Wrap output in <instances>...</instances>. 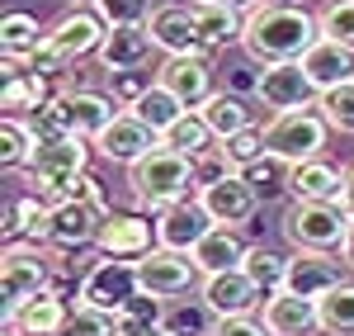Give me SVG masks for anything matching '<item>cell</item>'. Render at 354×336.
<instances>
[{
	"label": "cell",
	"mask_w": 354,
	"mask_h": 336,
	"mask_svg": "<svg viewBox=\"0 0 354 336\" xmlns=\"http://www.w3.org/2000/svg\"><path fill=\"white\" fill-rule=\"evenodd\" d=\"M128 114H137V118H142L147 128L165 133V128H170V123H175V118L185 114V105H180V100H175V95H170V90L156 81V85H151V90H147V95H142V100L133 105V109H128Z\"/></svg>",
	"instance_id": "35"
},
{
	"label": "cell",
	"mask_w": 354,
	"mask_h": 336,
	"mask_svg": "<svg viewBox=\"0 0 354 336\" xmlns=\"http://www.w3.org/2000/svg\"><path fill=\"white\" fill-rule=\"evenodd\" d=\"M250 247H245L241 227H213L198 247H194V265H198V275L208 280V275H227V270H241Z\"/></svg>",
	"instance_id": "24"
},
{
	"label": "cell",
	"mask_w": 354,
	"mask_h": 336,
	"mask_svg": "<svg viewBox=\"0 0 354 336\" xmlns=\"http://www.w3.org/2000/svg\"><path fill=\"white\" fill-rule=\"evenodd\" d=\"M241 270L255 280V289L270 299V294H279V289H283V280H288V256L270 251V247H250V256H245Z\"/></svg>",
	"instance_id": "32"
},
{
	"label": "cell",
	"mask_w": 354,
	"mask_h": 336,
	"mask_svg": "<svg viewBox=\"0 0 354 336\" xmlns=\"http://www.w3.org/2000/svg\"><path fill=\"white\" fill-rule=\"evenodd\" d=\"M198 114L208 118V128L218 133V142L236 138V133H245V128H255V114H250V105H245L236 90H218Z\"/></svg>",
	"instance_id": "29"
},
{
	"label": "cell",
	"mask_w": 354,
	"mask_h": 336,
	"mask_svg": "<svg viewBox=\"0 0 354 336\" xmlns=\"http://www.w3.org/2000/svg\"><path fill=\"white\" fill-rule=\"evenodd\" d=\"M71 5H76V0H71Z\"/></svg>",
	"instance_id": "51"
},
{
	"label": "cell",
	"mask_w": 354,
	"mask_h": 336,
	"mask_svg": "<svg viewBox=\"0 0 354 336\" xmlns=\"http://www.w3.org/2000/svg\"><path fill=\"white\" fill-rule=\"evenodd\" d=\"M170 336H213L218 327V317L203 308V299H198V308H165V322H161Z\"/></svg>",
	"instance_id": "40"
},
{
	"label": "cell",
	"mask_w": 354,
	"mask_h": 336,
	"mask_svg": "<svg viewBox=\"0 0 354 336\" xmlns=\"http://www.w3.org/2000/svg\"><path fill=\"white\" fill-rule=\"evenodd\" d=\"M95 147H100V157H104V161H118V166H137L142 157H151V152L161 147V133H156V128H147V123H142L137 114L123 109V114H118V118L109 123V128H104V133L95 138Z\"/></svg>",
	"instance_id": "17"
},
{
	"label": "cell",
	"mask_w": 354,
	"mask_h": 336,
	"mask_svg": "<svg viewBox=\"0 0 354 336\" xmlns=\"http://www.w3.org/2000/svg\"><path fill=\"white\" fill-rule=\"evenodd\" d=\"M317 312H322V332L326 336H354V280L335 284L317 303Z\"/></svg>",
	"instance_id": "33"
},
{
	"label": "cell",
	"mask_w": 354,
	"mask_h": 336,
	"mask_svg": "<svg viewBox=\"0 0 354 336\" xmlns=\"http://www.w3.org/2000/svg\"><path fill=\"white\" fill-rule=\"evenodd\" d=\"M57 109H62L66 128H71L76 138L95 142L113 118L123 114V105H118L113 95H104V90H57Z\"/></svg>",
	"instance_id": "15"
},
{
	"label": "cell",
	"mask_w": 354,
	"mask_h": 336,
	"mask_svg": "<svg viewBox=\"0 0 354 336\" xmlns=\"http://www.w3.org/2000/svg\"><path fill=\"white\" fill-rule=\"evenodd\" d=\"M198 204L208 209V218L218 227H241L255 218V209H260V195L245 185L241 170H222L213 180H203L198 185Z\"/></svg>",
	"instance_id": "8"
},
{
	"label": "cell",
	"mask_w": 354,
	"mask_h": 336,
	"mask_svg": "<svg viewBox=\"0 0 354 336\" xmlns=\"http://www.w3.org/2000/svg\"><path fill=\"white\" fill-rule=\"evenodd\" d=\"M156 81H161L185 109H203V105L218 95V85H213V62H208V57H165Z\"/></svg>",
	"instance_id": "16"
},
{
	"label": "cell",
	"mask_w": 354,
	"mask_h": 336,
	"mask_svg": "<svg viewBox=\"0 0 354 336\" xmlns=\"http://www.w3.org/2000/svg\"><path fill=\"white\" fill-rule=\"evenodd\" d=\"M66 336H123V317L104 312V308H90V303H76L71 322H66Z\"/></svg>",
	"instance_id": "38"
},
{
	"label": "cell",
	"mask_w": 354,
	"mask_h": 336,
	"mask_svg": "<svg viewBox=\"0 0 354 336\" xmlns=\"http://www.w3.org/2000/svg\"><path fill=\"white\" fill-rule=\"evenodd\" d=\"M100 227H104V213H95L90 204L57 199V204H53V232H48V247L76 256V251H85V247H95Z\"/></svg>",
	"instance_id": "19"
},
{
	"label": "cell",
	"mask_w": 354,
	"mask_h": 336,
	"mask_svg": "<svg viewBox=\"0 0 354 336\" xmlns=\"http://www.w3.org/2000/svg\"><path fill=\"white\" fill-rule=\"evenodd\" d=\"M340 260L354 270V213H350V232H345V247H340Z\"/></svg>",
	"instance_id": "46"
},
{
	"label": "cell",
	"mask_w": 354,
	"mask_h": 336,
	"mask_svg": "<svg viewBox=\"0 0 354 336\" xmlns=\"http://www.w3.org/2000/svg\"><path fill=\"white\" fill-rule=\"evenodd\" d=\"M265 327L274 336H317L322 332V312H317V299H298V294H288V289H279L265 299Z\"/></svg>",
	"instance_id": "21"
},
{
	"label": "cell",
	"mask_w": 354,
	"mask_h": 336,
	"mask_svg": "<svg viewBox=\"0 0 354 336\" xmlns=\"http://www.w3.org/2000/svg\"><path fill=\"white\" fill-rule=\"evenodd\" d=\"M147 33L156 43V53L165 57H213V48L203 43V33L194 24V10L189 5H156L151 19H147Z\"/></svg>",
	"instance_id": "10"
},
{
	"label": "cell",
	"mask_w": 354,
	"mask_h": 336,
	"mask_svg": "<svg viewBox=\"0 0 354 336\" xmlns=\"http://www.w3.org/2000/svg\"><path fill=\"white\" fill-rule=\"evenodd\" d=\"M62 199H76V204H90V209H95V213H104V218L113 213V204H109V195H104V185H100V180L90 175V170H85L81 180H71Z\"/></svg>",
	"instance_id": "42"
},
{
	"label": "cell",
	"mask_w": 354,
	"mask_h": 336,
	"mask_svg": "<svg viewBox=\"0 0 354 336\" xmlns=\"http://www.w3.org/2000/svg\"><path fill=\"white\" fill-rule=\"evenodd\" d=\"M208 5H232V10H255L260 0H208Z\"/></svg>",
	"instance_id": "49"
},
{
	"label": "cell",
	"mask_w": 354,
	"mask_h": 336,
	"mask_svg": "<svg viewBox=\"0 0 354 336\" xmlns=\"http://www.w3.org/2000/svg\"><path fill=\"white\" fill-rule=\"evenodd\" d=\"M198 299L213 317H255L265 308V294L255 289V280L245 270H227V275H208L198 284Z\"/></svg>",
	"instance_id": "14"
},
{
	"label": "cell",
	"mask_w": 354,
	"mask_h": 336,
	"mask_svg": "<svg viewBox=\"0 0 354 336\" xmlns=\"http://www.w3.org/2000/svg\"><path fill=\"white\" fill-rule=\"evenodd\" d=\"M43 28H38V19L28 15V10H10L5 19H0V53L5 57H33L38 48H43Z\"/></svg>",
	"instance_id": "30"
},
{
	"label": "cell",
	"mask_w": 354,
	"mask_h": 336,
	"mask_svg": "<svg viewBox=\"0 0 354 336\" xmlns=\"http://www.w3.org/2000/svg\"><path fill=\"white\" fill-rule=\"evenodd\" d=\"M265 152H270V147H265V128H260V123H255V128H245V133H236V138L218 142V157L232 170H245L250 161H260Z\"/></svg>",
	"instance_id": "37"
},
{
	"label": "cell",
	"mask_w": 354,
	"mask_h": 336,
	"mask_svg": "<svg viewBox=\"0 0 354 336\" xmlns=\"http://www.w3.org/2000/svg\"><path fill=\"white\" fill-rule=\"evenodd\" d=\"M317 109H322V118L330 123V133H354V81L335 85V90H322Z\"/></svg>",
	"instance_id": "39"
},
{
	"label": "cell",
	"mask_w": 354,
	"mask_h": 336,
	"mask_svg": "<svg viewBox=\"0 0 354 336\" xmlns=\"http://www.w3.org/2000/svg\"><path fill=\"white\" fill-rule=\"evenodd\" d=\"M95 251L113 256V260H142L147 251H156V218H147V213H109L100 237H95Z\"/></svg>",
	"instance_id": "12"
},
{
	"label": "cell",
	"mask_w": 354,
	"mask_h": 336,
	"mask_svg": "<svg viewBox=\"0 0 354 336\" xmlns=\"http://www.w3.org/2000/svg\"><path fill=\"white\" fill-rule=\"evenodd\" d=\"M53 289V265L38 247H10L0 256V322L10 327L28 299Z\"/></svg>",
	"instance_id": "5"
},
{
	"label": "cell",
	"mask_w": 354,
	"mask_h": 336,
	"mask_svg": "<svg viewBox=\"0 0 354 336\" xmlns=\"http://www.w3.org/2000/svg\"><path fill=\"white\" fill-rule=\"evenodd\" d=\"M345 260L335 251H293L288 256V280H283V289L288 294H298V299H326L335 284H345Z\"/></svg>",
	"instance_id": "13"
},
{
	"label": "cell",
	"mask_w": 354,
	"mask_h": 336,
	"mask_svg": "<svg viewBox=\"0 0 354 336\" xmlns=\"http://www.w3.org/2000/svg\"><path fill=\"white\" fill-rule=\"evenodd\" d=\"M317 38H322V19L307 5H255V10H245L241 48L260 67L302 62Z\"/></svg>",
	"instance_id": "1"
},
{
	"label": "cell",
	"mask_w": 354,
	"mask_h": 336,
	"mask_svg": "<svg viewBox=\"0 0 354 336\" xmlns=\"http://www.w3.org/2000/svg\"><path fill=\"white\" fill-rule=\"evenodd\" d=\"M213 227H218V223L208 218V209H203L198 195H194V199H185V204H170L165 213H156V247L194 256V247H198Z\"/></svg>",
	"instance_id": "18"
},
{
	"label": "cell",
	"mask_w": 354,
	"mask_h": 336,
	"mask_svg": "<svg viewBox=\"0 0 354 336\" xmlns=\"http://www.w3.org/2000/svg\"><path fill=\"white\" fill-rule=\"evenodd\" d=\"M350 232V209L345 204H302L293 199L283 213V237L293 251H340Z\"/></svg>",
	"instance_id": "4"
},
{
	"label": "cell",
	"mask_w": 354,
	"mask_h": 336,
	"mask_svg": "<svg viewBox=\"0 0 354 336\" xmlns=\"http://www.w3.org/2000/svg\"><path fill=\"white\" fill-rule=\"evenodd\" d=\"M288 195L302 199V204H340L345 199V170L335 161H326V157L298 161L293 180H288Z\"/></svg>",
	"instance_id": "22"
},
{
	"label": "cell",
	"mask_w": 354,
	"mask_h": 336,
	"mask_svg": "<svg viewBox=\"0 0 354 336\" xmlns=\"http://www.w3.org/2000/svg\"><path fill=\"white\" fill-rule=\"evenodd\" d=\"M90 10L109 28H147L151 19V0H90Z\"/></svg>",
	"instance_id": "36"
},
{
	"label": "cell",
	"mask_w": 354,
	"mask_h": 336,
	"mask_svg": "<svg viewBox=\"0 0 354 336\" xmlns=\"http://www.w3.org/2000/svg\"><path fill=\"white\" fill-rule=\"evenodd\" d=\"M53 95L57 90H53L48 76L28 71L19 57H5V85H0V109H5V118H28L33 109H43Z\"/></svg>",
	"instance_id": "20"
},
{
	"label": "cell",
	"mask_w": 354,
	"mask_h": 336,
	"mask_svg": "<svg viewBox=\"0 0 354 336\" xmlns=\"http://www.w3.org/2000/svg\"><path fill=\"white\" fill-rule=\"evenodd\" d=\"M128 185H133L137 204H147L151 213H165L170 204H185L198 195V161H189L185 152L156 147L151 157L128 166Z\"/></svg>",
	"instance_id": "2"
},
{
	"label": "cell",
	"mask_w": 354,
	"mask_h": 336,
	"mask_svg": "<svg viewBox=\"0 0 354 336\" xmlns=\"http://www.w3.org/2000/svg\"><path fill=\"white\" fill-rule=\"evenodd\" d=\"M151 48L156 43H151L147 28H109L95 57H100V67L113 76V71H142L151 62Z\"/></svg>",
	"instance_id": "26"
},
{
	"label": "cell",
	"mask_w": 354,
	"mask_h": 336,
	"mask_svg": "<svg viewBox=\"0 0 354 336\" xmlns=\"http://www.w3.org/2000/svg\"><path fill=\"white\" fill-rule=\"evenodd\" d=\"M317 19H322V38H335V43L354 48V0H330Z\"/></svg>",
	"instance_id": "41"
},
{
	"label": "cell",
	"mask_w": 354,
	"mask_h": 336,
	"mask_svg": "<svg viewBox=\"0 0 354 336\" xmlns=\"http://www.w3.org/2000/svg\"><path fill=\"white\" fill-rule=\"evenodd\" d=\"M85 170H90V142L76 138V133H62V138H38L24 175H28V185H33V195L57 204V199L66 195V185L81 180Z\"/></svg>",
	"instance_id": "3"
},
{
	"label": "cell",
	"mask_w": 354,
	"mask_h": 336,
	"mask_svg": "<svg viewBox=\"0 0 354 336\" xmlns=\"http://www.w3.org/2000/svg\"><path fill=\"white\" fill-rule=\"evenodd\" d=\"M241 175H245V185H250V190H255L260 199H274V195H288V180H293V161H283V157L265 152V157H260V161H250Z\"/></svg>",
	"instance_id": "31"
},
{
	"label": "cell",
	"mask_w": 354,
	"mask_h": 336,
	"mask_svg": "<svg viewBox=\"0 0 354 336\" xmlns=\"http://www.w3.org/2000/svg\"><path fill=\"white\" fill-rule=\"evenodd\" d=\"M340 204L354 213V166H345V199H340Z\"/></svg>",
	"instance_id": "47"
},
{
	"label": "cell",
	"mask_w": 354,
	"mask_h": 336,
	"mask_svg": "<svg viewBox=\"0 0 354 336\" xmlns=\"http://www.w3.org/2000/svg\"><path fill=\"white\" fill-rule=\"evenodd\" d=\"M260 5H302V0H260Z\"/></svg>",
	"instance_id": "50"
},
{
	"label": "cell",
	"mask_w": 354,
	"mask_h": 336,
	"mask_svg": "<svg viewBox=\"0 0 354 336\" xmlns=\"http://www.w3.org/2000/svg\"><path fill=\"white\" fill-rule=\"evenodd\" d=\"M213 336H274L265 327V317H218Z\"/></svg>",
	"instance_id": "44"
},
{
	"label": "cell",
	"mask_w": 354,
	"mask_h": 336,
	"mask_svg": "<svg viewBox=\"0 0 354 336\" xmlns=\"http://www.w3.org/2000/svg\"><path fill=\"white\" fill-rule=\"evenodd\" d=\"M137 294H142L137 260H113V256H100V260L81 275V284H76V303L118 312V317H123V308L133 303Z\"/></svg>",
	"instance_id": "7"
},
{
	"label": "cell",
	"mask_w": 354,
	"mask_h": 336,
	"mask_svg": "<svg viewBox=\"0 0 354 336\" xmlns=\"http://www.w3.org/2000/svg\"><path fill=\"white\" fill-rule=\"evenodd\" d=\"M189 10H194V24L203 33V43H208L213 53L227 48V43H241V33H245L241 10H232V5H208V0H189Z\"/></svg>",
	"instance_id": "28"
},
{
	"label": "cell",
	"mask_w": 354,
	"mask_h": 336,
	"mask_svg": "<svg viewBox=\"0 0 354 336\" xmlns=\"http://www.w3.org/2000/svg\"><path fill=\"white\" fill-rule=\"evenodd\" d=\"M302 71L312 76L317 90H335V85L354 81V48L350 43H335V38H317L312 53L302 57Z\"/></svg>",
	"instance_id": "25"
},
{
	"label": "cell",
	"mask_w": 354,
	"mask_h": 336,
	"mask_svg": "<svg viewBox=\"0 0 354 336\" xmlns=\"http://www.w3.org/2000/svg\"><path fill=\"white\" fill-rule=\"evenodd\" d=\"M109 85H113V100H118L123 109H133V105H137V100H142V95H147L156 81H151L147 71H113Z\"/></svg>",
	"instance_id": "43"
},
{
	"label": "cell",
	"mask_w": 354,
	"mask_h": 336,
	"mask_svg": "<svg viewBox=\"0 0 354 336\" xmlns=\"http://www.w3.org/2000/svg\"><path fill=\"white\" fill-rule=\"evenodd\" d=\"M255 100L274 114H288V109H317L322 90L302 71V62H279V67H265V71H260Z\"/></svg>",
	"instance_id": "9"
},
{
	"label": "cell",
	"mask_w": 354,
	"mask_h": 336,
	"mask_svg": "<svg viewBox=\"0 0 354 336\" xmlns=\"http://www.w3.org/2000/svg\"><path fill=\"white\" fill-rule=\"evenodd\" d=\"M33 147H38V138L24 118H0V166L5 170H24Z\"/></svg>",
	"instance_id": "34"
},
{
	"label": "cell",
	"mask_w": 354,
	"mask_h": 336,
	"mask_svg": "<svg viewBox=\"0 0 354 336\" xmlns=\"http://www.w3.org/2000/svg\"><path fill=\"white\" fill-rule=\"evenodd\" d=\"M161 147H170V152H185L189 161H203V157H213L218 152V133L208 128V118L198 109H185L170 128L161 133Z\"/></svg>",
	"instance_id": "27"
},
{
	"label": "cell",
	"mask_w": 354,
	"mask_h": 336,
	"mask_svg": "<svg viewBox=\"0 0 354 336\" xmlns=\"http://www.w3.org/2000/svg\"><path fill=\"white\" fill-rule=\"evenodd\" d=\"M123 336H170L165 327H123Z\"/></svg>",
	"instance_id": "48"
},
{
	"label": "cell",
	"mask_w": 354,
	"mask_h": 336,
	"mask_svg": "<svg viewBox=\"0 0 354 336\" xmlns=\"http://www.w3.org/2000/svg\"><path fill=\"white\" fill-rule=\"evenodd\" d=\"M66 322H71V303L62 289H43L38 299H28L19 317L10 322L15 336H66Z\"/></svg>",
	"instance_id": "23"
},
{
	"label": "cell",
	"mask_w": 354,
	"mask_h": 336,
	"mask_svg": "<svg viewBox=\"0 0 354 336\" xmlns=\"http://www.w3.org/2000/svg\"><path fill=\"white\" fill-rule=\"evenodd\" d=\"M0 232L15 242V237H24V218H19V199H10L5 204V223H0Z\"/></svg>",
	"instance_id": "45"
},
{
	"label": "cell",
	"mask_w": 354,
	"mask_h": 336,
	"mask_svg": "<svg viewBox=\"0 0 354 336\" xmlns=\"http://www.w3.org/2000/svg\"><path fill=\"white\" fill-rule=\"evenodd\" d=\"M137 275H142V289L156 294V299H165V303H170V299H185L194 284H203L194 256L165 251V247H156V251L142 256V260H137Z\"/></svg>",
	"instance_id": "11"
},
{
	"label": "cell",
	"mask_w": 354,
	"mask_h": 336,
	"mask_svg": "<svg viewBox=\"0 0 354 336\" xmlns=\"http://www.w3.org/2000/svg\"><path fill=\"white\" fill-rule=\"evenodd\" d=\"M330 138V123L322 118V109H288V114H274L265 123V147L283 161H312L326 152Z\"/></svg>",
	"instance_id": "6"
}]
</instances>
